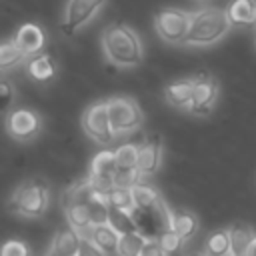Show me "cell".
I'll return each mask as SVG.
<instances>
[{"label": "cell", "instance_id": "cell-1", "mask_svg": "<svg viewBox=\"0 0 256 256\" xmlns=\"http://www.w3.org/2000/svg\"><path fill=\"white\" fill-rule=\"evenodd\" d=\"M102 50L106 58L120 68H134L142 64L144 50L138 34L122 22L110 24L102 32Z\"/></svg>", "mask_w": 256, "mask_h": 256}, {"label": "cell", "instance_id": "cell-2", "mask_svg": "<svg viewBox=\"0 0 256 256\" xmlns=\"http://www.w3.org/2000/svg\"><path fill=\"white\" fill-rule=\"evenodd\" d=\"M232 22L226 10L220 8H202L200 12L192 14L190 30L186 36V44L192 46H210L218 42L228 30Z\"/></svg>", "mask_w": 256, "mask_h": 256}, {"label": "cell", "instance_id": "cell-3", "mask_svg": "<svg viewBox=\"0 0 256 256\" xmlns=\"http://www.w3.org/2000/svg\"><path fill=\"white\" fill-rule=\"evenodd\" d=\"M48 204H50L48 186L42 180L32 178V180L22 182L14 190L8 202V210L20 216H26V218H38L48 210Z\"/></svg>", "mask_w": 256, "mask_h": 256}, {"label": "cell", "instance_id": "cell-4", "mask_svg": "<svg viewBox=\"0 0 256 256\" xmlns=\"http://www.w3.org/2000/svg\"><path fill=\"white\" fill-rule=\"evenodd\" d=\"M190 22H192V16L178 8H166L154 14L156 34L170 44H186Z\"/></svg>", "mask_w": 256, "mask_h": 256}, {"label": "cell", "instance_id": "cell-5", "mask_svg": "<svg viewBox=\"0 0 256 256\" xmlns=\"http://www.w3.org/2000/svg\"><path fill=\"white\" fill-rule=\"evenodd\" d=\"M82 128L98 144H110L116 138V132H114V126H112V120H110V114H108V102L106 100L94 102L84 110Z\"/></svg>", "mask_w": 256, "mask_h": 256}, {"label": "cell", "instance_id": "cell-6", "mask_svg": "<svg viewBox=\"0 0 256 256\" xmlns=\"http://www.w3.org/2000/svg\"><path fill=\"white\" fill-rule=\"evenodd\" d=\"M106 102H108V114H110L116 134L134 132L142 124L144 116H142V110L136 104V100L126 98V96H114Z\"/></svg>", "mask_w": 256, "mask_h": 256}, {"label": "cell", "instance_id": "cell-7", "mask_svg": "<svg viewBox=\"0 0 256 256\" xmlns=\"http://www.w3.org/2000/svg\"><path fill=\"white\" fill-rule=\"evenodd\" d=\"M106 0H68L66 10H64V20H62V34L64 36H74L102 6Z\"/></svg>", "mask_w": 256, "mask_h": 256}, {"label": "cell", "instance_id": "cell-8", "mask_svg": "<svg viewBox=\"0 0 256 256\" xmlns=\"http://www.w3.org/2000/svg\"><path fill=\"white\" fill-rule=\"evenodd\" d=\"M196 84H194V96L190 102V112L198 114V116H206L212 112L216 98H218V80L208 74V72H200L194 76Z\"/></svg>", "mask_w": 256, "mask_h": 256}, {"label": "cell", "instance_id": "cell-9", "mask_svg": "<svg viewBox=\"0 0 256 256\" xmlns=\"http://www.w3.org/2000/svg\"><path fill=\"white\" fill-rule=\"evenodd\" d=\"M42 128L40 116L30 108H16L6 118V130L14 140H32Z\"/></svg>", "mask_w": 256, "mask_h": 256}, {"label": "cell", "instance_id": "cell-10", "mask_svg": "<svg viewBox=\"0 0 256 256\" xmlns=\"http://www.w3.org/2000/svg\"><path fill=\"white\" fill-rule=\"evenodd\" d=\"M132 216L136 220L138 232L148 238H158L168 228V206L162 204L158 208H134Z\"/></svg>", "mask_w": 256, "mask_h": 256}, {"label": "cell", "instance_id": "cell-11", "mask_svg": "<svg viewBox=\"0 0 256 256\" xmlns=\"http://www.w3.org/2000/svg\"><path fill=\"white\" fill-rule=\"evenodd\" d=\"M138 152V168L142 176H152L162 162V140L156 134H150L140 146Z\"/></svg>", "mask_w": 256, "mask_h": 256}, {"label": "cell", "instance_id": "cell-12", "mask_svg": "<svg viewBox=\"0 0 256 256\" xmlns=\"http://www.w3.org/2000/svg\"><path fill=\"white\" fill-rule=\"evenodd\" d=\"M12 40L22 48V52H24L26 56L40 54V52L44 50V44H46L44 30H42L38 24H34V22L22 24V26L16 30V34H14Z\"/></svg>", "mask_w": 256, "mask_h": 256}, {"label": "cell", "instance_id": "cell-13", "mask_svg": "<svg viewBox=\"0 0 256 256\" xmlns=\"http://www.w3.org/2000/svg\"><path fill=\"white\" fill-rule=\"evenodd\" d=\"M26 72L32 80L44 84V82H50L56 76V62L48 52H40V54L28 56Z\"/></svg>", "mask_w": 256, "mask_h": 256}, {"label": "cell", "instance_id": "cell-14", "mask_svg": "<svg viewBox=\"0 0 256 256\" xmlns=\"http://www.w3.org/2000/svg\"><path fill=\"white\" fill-rule=\"evenodd\" d=\"M194 84H196L194 78H180V80H174V82L166 84V88H164L166 102L176 106V108L190 106L192 96H194Z\"/></svg>", "mask_w": 256, "mask_h": 256}, {"label": "cell", "instance_id": "cell-15", "mask_svg": "<svg viewBox=\"0 0 256 256\" xmlns=\"http://www.w3.org/2000/svg\"><path fill=\"white\" fill-rule=\"evenodd\" d=\"M198 218L196 214L188 210H170L168 208V228H172L176 234H180L184 240L192 238L198 230Z\"/></svg>", "mask_w": 256, "mask_h": 256}, {"label": "cell", "instance_id": "cell-16", "mask_svg": "<svg viewBox=\"0 0 256 256\" xmlns=\"http://www.w3.org/2000/svg\"><path fill=\"white\" fill-rule=\"evenodd\" d=\"M228 234H230V244H232V256H244L248 246L256 238V232L252 230V226L244 222H234L228 228Z\"/></svg>", "mask_w": 256, "mask_h": 256}, {"label": "cell", "instance_id": "cell-17", "mask_svg": "<svg viewBox=\"0 0 256 256\" xmlns=\"http://www.w3.org/2000/svg\"><path fill=\"white\" fill-rule=\"evenodd\" d=\"M86 236L92 240V242H96L104 252H116V248H118V240H120V232H116L108 222H104V224H94L88 232H86Z\"/></svg>", "mask_w": 256, "mask_h": 256}, {"label": "cell", "instance_id": "cell-18", "mask_svg": "<svg viewBox=\"0 0 256 256\" xmlns=\"http://www.w3.org/2000/svg\"><path fill=\"white\" fill-rule=\"evenodd\" d=\"M226 14L232 24H256V0H232Z\"/></svg>", "mask_w": 256, "mask_h": 256}, {"label": "cell", "instance_id": "cell-19", "mask_svg": "<svg viewBox=\"0 0 256 256\" xmlns=\"http://www.w3.org/2000/svg\"><path fill=\"white\" fill-rule=\"evenodd\" d=\"M130 190H132V198H134V206L136 208H146L148 210V208H158V206L164 204V200L160 198L158 190L148 186V184H140L138 182Z\"/></svg>", "mask_w": 256, "mask_h": 256}, {"label": "cell", "instance_id": "cell-20", "mask_svg": "<svg viewBox=\"0 0 256 256\" xmlns=\"http://www.w3.org/2000/svg\"><path fill=\"white\" fill-rule=\"evenodd\" d=\"M80 234L70 226V228H62L56 238H54V250L58 256H74L80 244Z\"/></svg>", "mask_w": 256, "mask_h": 256}, {"label": "cell", "instance_id": "cell-21", "mask_svg": "<svg viewBox=\"0 0 256 256\" xmlns=\"http://www.w3.org/2000/svg\"><path fill=\"white\" fill-rule=\"evenodd\" d=\"M206 254L208 256H232V244L230 234L226 230H214L206 238Z\"/></svg>", "mask_w": 256, "mask_h": 256}, {"label": "cell", "instance_id": "cell-22", "mask_svg": "<svg viewBox=\"0 0 256 256\" xmlns=\"http://www.w3.org/2000/svg\"><path fill=\"white\" fill-rule=\"evenodd\" d=\"M28 56L22 52V48L14 42V40H4L2 46H0V68L4 72H8L10 68L22 64Z\"/></svg>", "mask_w": 256, "mask_h": 256}, {"label": "cell", "instance_id": "cell-23", "mask_svg": "<svg viewBox=\"0 0 256 256\" xmlns=\"http://www.w3.org/2000/svg\"><path fill=\"white\" fill-rule=\"evenodd\" d=\"M108 224L120 232V234H130V232H138L136 220L132 216L130 210H120V208H112L110 206V214H108Z\"/></svg>", "mask_w": 256, "mask_h": 256}, {"label": "cell", "instance_id": "cell-24", "mask_svg": "<svg viewBox=\"0 0 256 256\" xmlns=\"http://www.w3.org/2000/svg\"><path fill=\"white\" fill-rule=\"evenodd\" d=\"M116 168H118L116 154H114L112 150H102V152H98V154L92 158V164H90V174L114 176Z\"/></svg>", "mask_w": 256, "mask_h": 256}, {"label": "cell", "instance_id": "cell-25", "mask_svg": "<svg viewBox=\"0 0 256 256\" xmlns=\"http://www.w3.org/2000/svg\"><path fill=\"white\" fill-rule=\"evenodd\" d=\"M144 242H146V238H144L140 232L120 234L116 254H118V256H140V252H142V248H144Z\"/></svg>", "mask_w": 256, "mask_h": 256}, {"label": "cell", "instance_id": "cell-26", "mask_svg": "<svg viewBox=\"0 0 256 256\" xmlns=\"http://www.w3.org/2000/svg\"><path fill=\"white\" fill-rule=\"evenodd\" d=\"M108 204L112 208H120V210H134V198H132V190L130 188H122V186H114L108 192Z\"/></svg>", "mask_w": 256, "mask_h": 256}, {"label": "cell", "instance_id": "cell-27", "mask_svg": "<svg viewBox=\"0 0 256 256\" xmlns=\"http://www.w3.org/2000/svg\"><path fill=\"white\" fill-rule=\"evenodd\" d=\"M142 178V172L138 166H128V168H116L114 172V184L116 186H122V188H132L140 182Z\"/></svg>", "mask_w": 256, "mask_h": 256}, {"label": "cell", "instance_id": "cell-28", "mask_svg": "<svg viewBox=\"0 0 256 256\" xmlns=\"http://www.w3.org/2000/svg\"><path fill=\"white\" fill-rule=\"evenodd\" d=\"M138 152L140 148L136 144H122L114 150L116 154V162L120 168H128V166H138Z\"/></svg>", "mask_w": 256, "mask_h": 256}, {"label": "cell", "instance_id": "cell-29", "mask_svg": "<svg viewBox=\"0 0 256 256\" xmlns=\"http://www.w3.org/2000/svg\"><path fill=\"white\" fill-rule=\"evenodd\" d=\"M158 242H160V246L164 248V252L170 256V254H176V252L182 248L184 238H182L180 234H176L172 228H166V230L158 236Z\"/></svg>", "mask_w": 256, "mask_h": 256}, {"label": "cell", "instance_id": "cell-30", "mask_svg": "<svg viewBox=\"0 0 256 256\" xmlns=\"http://www.w3.org/2000/svg\"><path fill=\"white\" fill-rule=\"evenodd\" d=\"M74 256H106V252L96 244V242H92L86 234L80 238V244H78V250H76V254Z\"/></svg>", "mask_w": 256, "mask_h": 256}, {"label": "cell", "instance_id": "cell-31", "mask_svg": "<svg viewBox=\"0 0 256 256\" xmlns=\"http://www.w3.org/2000/svg\"><path fill=\"white\" fill-rule=\"evenodd\" d=\"M2 256H30V250L22 240H6L2 246Z\"/></svg>", "mask_w": 256, "mask_h": 256}, {"label": "cell", "instance_id": "cell-32", "mask_svg": "<svg viewBox=\"0 0 256 256\" xmlns=\"http://www.w3.org/2000/svg\"><path fill=\"white\" fill-rule=\"evenodd\" d=\"M12 98H14L12 84H10L8 80H2V82H0V108H2V110H8L10 104H12Z\"/></svg>", "mask_w": 256, "mask_h": 256}, {"label": "cell", "instance_id": "cell-33", "mask_svg": "<svg viewBox=\"0 0 256 256\" xmlns=\"http://www.w3.org/2000/svg\"><path fill=\"white\" fill-rule=\"evenodd\" d=\"M140 256H168V254H166L164 248L160 246L158 238H148V240L144 242V248H142Z\"/></svg>", "mask_w": 256, "mask_h": 256}, {"label": "cell", "instance_id": "cell-34", "mask_svg": "<svg viewBox=\"0 0 256 256\" xmlns=\"http://www.w3.org/2000/svg\"><path fill=\"white\" fill-rule=\"evenodd\" d=\"M244 256H256V238L252 240V244L248 246V250H246V254Z\"/></svg>", "mask_w": 256, "mask_h": 256}, {"label": "cell", "instance_id": "cell-35", "mask_svg": "<svg viewBox=\"0 0 256 256\" xmlns=\"http://www.w3.org/2000/svg\"><path fill=\"white\" fill-rule=\"evenodd\" d=\"M186 256H208V254H204V252H190V254H186Z\"/></svg>", "mask_w": 256, "mask_h": 256}, {"label": "cell", "instance_id": "cell-36", "mask_svg": "<svg viewBox=\"0 0 256 256\" xmlns=\"http://www.w3.org/2000/svg\"><path fill=\"white\" fill-rule=\"evenodd\" d=\"M202 2H204V0H202Z\"/></svg>", "mask_w": 256, "mask_h": 256}]
</instances>
